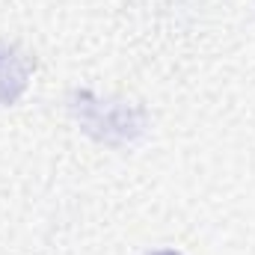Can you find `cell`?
Instances as JSON below:
<instances>
[{
  "label": "cell",
  "mask_w": 255,
  "mask_h": 255,
  "mask_svg": "<svg viewBox=\"0 0 255 255\" xmlns=\"http://www.w3.org/2000/svg\"><path fill=\"white\" fill-rule=\"evenodd\" d=\"M68 107L80 130L104 145H130L148 128V116L142 107L125 101H104L92 92H74Z\"/></svg>",
  "instance_id": "1"
},
{
  "label": "cell",
  "mask_w": 255,
  "mask_h": 255,
  "mask_svg": "<svg viewBox=\"0 0 255 255\" xmlns=\"http://www.w3.org/2000/svg\"><path fill=\"white\" fill-rule=\"evenodd\" d=\"M33 68H36V60L30 54H24L15 45H0V104L3 107L15 104L24 95Z\"/></svg>",
  "instance_id": "2"
},
{
  "label": "cell",
  "mask_w": 255,
  "mask_h": 255,
  "mask_svg": "<svg viewBox=\"0 0 255 255\" xmlns=\"http://www.w3.org/2000/svg\"><path fill=\"white\" fill-rule=\"evenodd\" d=\"M151 255H181V253H175V250H160V253H151Z\"/></svg>",
  "instance_id": "3"
}]
</instances>
